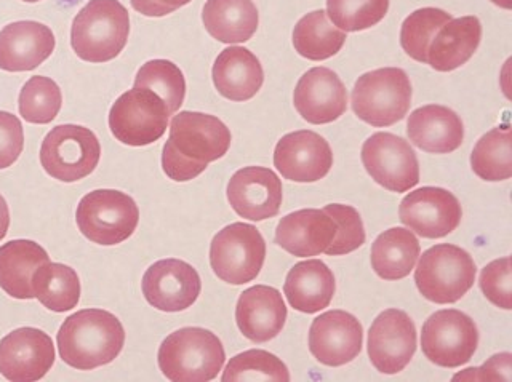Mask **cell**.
Wrapping results in <instances>:
<instances>
[{
	"instance_id": "1",
	"label": "cell",
	"mask_w": 512,
	"mask_h": 382,
	"mask_svg": "<svg viewBox=\"0 0 512 382\" xmlns=\"http://www.w3.org/2000/svg\"><path fill=\"white\" fill-rule=\"evenodd\" d=\"M232 136L218 117L183 111L173 117L162 151L165 175L176 183L196 180L208 164L228 154Z\"/></svg>"
},
{
	"instance_id": "2",
	"label": "cell",
	"mask_w": 512,
	"mask_h": 382,
	"mask_svg": "<svg viewBox=\"0 0 512 382\" xmlns=\"http://www.w3.org/2000/svg\"><path fill=\"white\" fill-rule=\"evenodd\" d=\"M61 360L80 371L114 362L124 349L125 330L116 315L103 309H84L64 320L58 336Z\"/></svg>"
},
{
	"instance_id": "3",
	"label": "cell",
	"mask_w": 512,
	"mask_h": 382,
	"mask_svg": "<svg viewBox=\"0 0 512 382\" xmlns=\"http://www.w3.org/2000/svg\"><path fill=\"white\" fill-rule=\"evenodd\" d=\"M130 16L119 0H90L72 21L71 47L80 60L106 63L124 50Z\"/></svg>"
},
{
	"instance_id": "4",
	"label": "cell",
	"mask_w": 512,
	"mask_h": 382,
	"mask_svg": "<svg viewBox=\"0 0 512 382\" xmlns=\"http://www.w3.org/2000/svg\"><path fill=\"white\" fill-rule=\"evenodd\" d=\"M159 368L173 382L213 381L226 360L220 338L205 328L175 331L160 346Z\"/></svg>"
},
{
	"instance_id": "5",
	"label": "cell",
	"mask_w": 512,
	"mask_h": 382,
	"mask_svg": "<svg viewBox=\"0 0 512 382\" xmlns=\"http://www.w3.org/2000/svg\"><path fill=\"white\" fill-rule=\"evenodd\" d=\"M352 111L372 127L404 120L412 104V84L400 68H383L360 76L352 88Z\"/></svg>"
},
{
	"instance_id": "6",
	"label": "cell",
	"mask_w": 512,
	"mask_h": 382,
	"mask_svg": "<svg viewBox=\"0 0 512 382\" xmlns=\"http://www.w3.org/2000/svg\"><path fill=\"white\" fill-rule=\"evenodd\" d=\"M476 274V263L468 251L442 243L424 251L416 267L415 282L428 301L453 304L471 290Z\"/></svg>"
},
{
	"instance_id": "7",
	"label": "cell",
	"mask_w": 512,
	"mask_h": 382,
	"mask_svg": "<svg viewBox=\"0 0 512 382\" xmlns=\"http://www.w3.org/2000/svg\"><path fill=\"white\" fill-rule=\"evenodd\" d=\"M76 221L90 242L111 247L132 237L140 223V210L130 195L116 189H98L80 200Z\"/></svg>"
},
{
	"instance_id": "8",
	"label": "cell",
	"mask_w": 512,
	"mask_h": 382,
	"mask_svg": "<svg viewBox=\"0 0 512 382\" xmlns=\"http://www.w3.org/2000/svg\"><path fill=\"white\" fill-rule=\"evenodd\" d=\"M101 144L95 133L80 125H58L45 136L40 164L48 175L63 183H76L95 172Z\"/></svg>"
},
{
	"instance_id": "9",
	"label": "cell",
	"mask_w": 512,
	"mask_h": 382,
	"mask_svg": "<svg viewBox=\"0 0 512 382\" xmlns=\"http://www.w3.org/2000/svg\"><path fill=\"white\" fill-rule=\"evenodd\" d=\"M266 259V242L252 224L234 223L221 229L210 245V264L218 279L231 285L253 282Z\"/></svg>"
},
{
	"instance_id": "10",
	"label": "cell",
	"mask_w": 512,
	"mask_h": 382,
	"mask_svg": "<svg viewBox=\"0 0 512 382\" xmlns=\"http://www.w3.org/2000/svg\"><path fill=\"white\" fill-rule=\"evenodd\" d=\"M170 116L159 95L148 88H133L112 104L109 128L120 143L141 148L164 136Z\"/></svg>"
},
{
	"instance_id": "11",
	"label": "cell",
	"mask_w": 512,
	"mask_h": 382,
	"mask_svg": "<svg viewBox=\"0 0 512 382\" xmlns=\"http://www.w3.org/2000/svg\"><path fill=\"white\" fill-rule=\"evenodd\" d=\"M479 331L476 323L456 309L432 314L423 325L421 349L426 359L439 367L458 368L476 354Z\"/></svg>"
},
{
	"instance_id": "12",
	"label": "cell",
	"mask_w": 512,
	"mask_h": 382,
	"mask_svg": "<svg viewBox=\"0 0 512 382\" xmlns=\"http://www.w3.org/2000/svg\"><path fill=\"white\" fill-rule=\"evenodd\" d=\"M362 164L375 183L391 192H407L420 183V164L412 146L392 133H375L362 146Z\"/></svg>"
},
{
	"instance_id": "13",
	"label": "cell",
	"mask_w": 512,
	"mask_h": 382,
	"mask_svg": "<svg viewBox=\"0 0 512 382\" xmlns=\"http://www.w3.org/2000/svg\"><path fill=\"white\" fill-rule=\"evenodd\" d=\"M400 221L424 239H442L460 226V202L442 188H421L405 195L399 207Z\"/></svg>"
},
{
	"instance_id": "14",
	"label": "cell",
	"mask_w": 512,
	"mask_h": 382,
	"mask_svg": "<svg viewBox=\"0 0 512 382\" xmlns=\"http://www.w3.org/2000/svg\"><path fill=\"white\" fill-rule=\"evenodd\" d=\"M416 352V328L413 320L399 309L381 312L368 331V357L384 375L404 371Z\"/></svg>"
},
{
	"instance_id": "15",
	"label": "cell",
	"mask_w": 512,
	"mask_h": 382,
	"mask_svg": "<svg viewBox=\"0 0 512 382\" xmlns=\"http://www.w3.org/2000/svg\"><path fill=\"white\" fill-rule=\"evenodd\" d=\"M55 363L52 338L37 328H18L0 341V373L8 381H40Z\"/></svg>"
},
{
	"instance_id": "16",
	"label": "cell",
	"mask_w": 512,
	"mask_h": 382,
	"mask_svg": "<svg viewBox=\"0 0 512 382\" xmlns=\"http://www.w3.org/2000/svg\"><path fill=\"white\" fill-rule=\"evenodd\" d=\"M143 295L162 312H181L196 303L202 290L199 272L181 259H162L144 274Z\"/></svg>"
},
{
	"instance_id": "17",
	"label": "cell",
	"mask_w": 512,
	"mask_h": 382,
	"mask_svg": "<svg viewBox=\"0 0 512 382\" xmlns=\"http://www.w3.org/2000/svg\"><path fill=\"white\" fill-rule=\"evenodd\" d=\"M274 167L285 180L316 183L332 170V148L325 138L311 130L288 133L277 143Z\"/></svg>"
},
{
	"instance_id": "18",
	"label": "cell",
	"mask_w": 512,
	"mask_h": 382,
	"mask_svg": "<svg viewBox=\"0 0 512 382\" xmlns=\"http://www.w3.org/2000/svg\"><path fill=\"white\" fill-rule=\"evenodd\" d=\"M364 328L349 312L328 311L312 322L309 351L327 367H343L362 351Z\"/></svg>"
},
{
	"instance_id": "19",
	"label": "cell",
	"mask_w": 512,
	"mask_h": 382,
	"mask_svg": "<svg viewBox=\"0 0 512 382\" xmlns=\"http://www.w3.org/2000/svg\"><path fill=\"white\" fill-rule=\"evenodd\" d=\"M284 199L276 173L264 167L242 168L228 184V200L240 218L264 221L279 215Z\"/></svg>"
},
{
	"instance_id": "20",
	"label": "cell",
	"mask_w": 512,
	"mask_h": 382,
	"mask_svg": "<svg viewBox=\"0 0 512 382\" xmlns=\"http://www.w3.org/2000/svg\"><path fill=\"white\" fill-rule=\"evenodd\" d=\"M293 103L309 124H332L348 109V92L332 69L312 68L298 80Z\"/></svg>"
},
{
	"instance_id": "21",
	"label": "cell",
	"mask_w": 512,
	"mask_h": 382,
	"mask_svg": "<svg viewBox=\"0 0 512 382\" xmlns=\"http://www.w3.org/2000/svg\"><path fill=\"white\" fill-rule=\"evenodd\" d=\"M55 34L37 21H16L0 31V69L26 72L39 68L55 52Z\"/></svg>"
},
{
	"instance_id": "22",
	"label": "cell",
	"mask_w": 512,
	"mask_h": 382,
	"mask_svg": "<svg viewBox=\"0 0 512 382\" xmlns=\"http://www.w3.org/2000/svg\"><path fill=\"white\" fill-rule=\"evenodd\" d=\"M285 320L287 307L276 288L256 285L245 290L237 301V327L253 343H268L279 336Z\"/></svg>"
},
{
	"instance_id": "23",
	"label": "cell",
	"mask_w": 512,
	"mask_h": 382,
	"mask_svg": "<svg viewBox=\"0 0 512 382\" xmlns=\"http://www.w3.org/2000/svg\"><path fill=\"white\" fill-rule=\"evenodd\" d=\"M335 219L324 210H298L280 219L276 229V243L290 255L309 258L325 253L335 239Z\"/></svg>"
},
{
	"instance_id": "24",
	"label": "cell",
	"mask_w": 512,
	"mask_h": 382,
	"mask_svg": "<svg viewBox=\"0 0 512 382\" xmlns=\"http://www.w3.org/2000/svg\"><path fill=\"white\" fill-rule=\"evenodd\" d=\"M407 135L416 148L429 154H450L460 148L464 127L452 109L428 104L410 114Z\"/></svg>"
},
{
	"instance_id": "25",
	"label": "cell",
	"mask_w": 512,
	"mask_h": 382,
	"mask_svg": "<svg viewBox=\"0 0 512 382\" xmlns=\"http://www.w3.org/2000/svg\"><path fill=\"white\" fill-rule=\"evenodd\" d=\"M213 84L226 100H252L264 82L263 66L248 48L229 47L213 64Z\"/></svg>"
},
{
	"instance_id": "26",
	"label": "cell",
	"mask_w": 512,
	"mask_h": 382,
	"mask_svg": "<svg viewBox=\"0 0 512 382\" xmlns=\"http://www.w3.org/2000/svg\"><path fill=\"white\" fill-rule=\"evenodd\" d=\"M480 40L482 24L477 16L452 18L432 37L426 64L439 72L455 71L471 60Z\"/></svg>"
},
{
	"instance_id": "27",
	"label": "cell",
	"mask_w": 512,
	"mask_h": 382,
	"mask_svg": "<svg viewBox=\"0 0 512 382\" xmlns=\"http://www.w3.org/2000/svg\"><path fill=\"white\" fill-rule=\"evenodd\" d=\"M335 290V275L320 259L295 264L284 285L288 304L304 314H316L330 306Z\"/></svg>"
},
{
	"instance_id": "28",
	"label": "cell",
	"mask_w": 512,
	"mask_h": 382,
	"mask_svg": "<svg viewBox=\"0 0 512 382\" xmlns=\"http://www.w3.org/2000/svg\"><path fill=\"white\" fill-rule=\"evenodd\" d=\"M45 263L47 251L32 240H12L0 247V288L15 299H32V277Z\"/></svg>"
},
{
	"instance_id": "29",
	"label": "cell",
	"mask_w": 512,
	"mask_h": 382,
	"mask_svg": "<svg viewBox=\"0 0 512 382\" xmlns=\"http://www.w3.org/2000/svg\"><path fill=\"white\" fill-rule=\"evenodd\" d=\"M202 21L213 39L223 44H242L252 39L260 15L252 0H207Z\"/></svg>"
},
{
	"instance_id": "30",
	"label": "cell",
	"mask_w": 512,
	"mask_h": 382,
	"mask_svg": "<svg viewBox=\"0 0 512 382\" xmlns=\"http://www.w3.org/2000/svg\"><path fill=\"white\" fill-rule=\"evenodd\" d=\"M420 242L410 229L392 227L372 245V267L383 280L405 279L420 258Z\"/></svg>"
},
{
	"instance_id": "31",
	"label": "cell",
	"mask_w": 512,
	"mask_h": 382,
	"mask_svg": "<svg viewBox=\"0 0 512 382\" xmlns=\"http://www.w3.org/2000/svg\"><path fill=\"white\" fill-rule=\"evenodd\" d=\"M34 298L48 311L68 312L79 304L80 280L72 267L60 263H45L32 277Z\"/></svg>"
},
{
	"instance_id": "32",
	"label": "cell",
	"mask_w": 512,
	"mask_h": 382,
	"mask_svg": "<svg viewBox=\"0 0 512 382\" xmlns=\"http://www.w3.org/2000/svg\"><path fill=\"white\" fill-rule=\"evenodd\" d=\"M346 42V32L336 29L325 10L304 15L293 29L296 52L311 61H324L340 52Z\"/></svg>"
},
{
	"instance_id": "33",
	"label": "cell",
	"mask_w": 512,
	"mask_h": 382,
	"mask_svg": "<svg viewBox=\"0 0 512 382\" xmlns=\"http://www.w3.org/2000/svg\"><path fill=\"white\" fill-rule=\"evenodd\" d=\"M472 172L484 181H504L512 176L511 128L496 127L485 133L471 154Z\"/></svg>"
},
{
	"instance_id": "34",
	"label": "cell",
	"mask_w": 512,
	"mask_h": 382,
	"mask_svg": "<svg viewBox=\"0 0 512 382\" xmlns=\"http://www.w3.org/2000/svg\"><path fill=\"white\" fill-rule=\"evenodd\" d=\"M133 88H148L167 104L170 114L183 106L186 96V80L175 63L168 60H152L141 66Z\"/></svg>"
},
{
	"instance_id": "35",
	"label": "cell",
	"mask_w": 512,
	"mask_h": 382,
	"mask_svg": "<svg viewBox=\"0 0 512 382\" xmlns=\"http://www.w3.org/2000/svg\"><path fill=\"white\" fill-rule=\"evenodd\" d=\"M63 95L55 80L34 76L21 88L20 114L26 122L47 125L60 114Z\"/></svg>"
},
{
	"instance_id": "36",
	"label": "cell",
	"mask_w": 512,
	"mask_h": 382,
	"mask_svg": "<svg viewBox=\"0 0 512 382\" xmlns=\"http://www.w3.org/2000/svg\"><path fill=\"white\" fill-rule=\"evenodd\" d=\"M452 18L450 13L432 7L420 8L410 13L400 29V45L404 52L418 63H426L432 37Z\"/></svg>"
},
{
	"instance_id": "37",
	"label": "cell",
	"mask_w": 512,
	"mask_h": 382,
	"mask_svg": "<svg viewBox=\"0 0 512 382\" xmlns=\"http://www.w3.org/2000/svg\"><path fill=\"white\" fill-rule=\"evenodd\" d=\"M223 382L290 381V371L279 357L271 352L252 349L236 355L221 376Z\"/></svg>"
},
{
	"instance_id": "38",
	"label": "cell",
	"mask_w": 512,
	"mask_h": 382,
	"mask_svg": "<svg viewBox=\"0 0 512 382\" xmlns=\"http://www.w3.org/2000/svg\"><path fill=\"white\" fill-rule=\"evenodd\" d=\"M389 10V0H327V15L346 32H359L380 23Z\"/></svg>"
},
{
	"instance_id": "39",
	"label": "cell",
	"mask_w": 512,
	"mask_h": 382,
	"mask_svg": "<svg viewBox=\"0 0 512 382\" xmlns=\"http://www.w3.org/2000/svg\"><path fill=\"white\" fill-rule=\"evenodd\" d=\"M325 213L335 219L336 231L335 239L330 243V247L325 250L328 256L348 255L365 243V227L360 218L359 211L349 205L341 203H332L324 208Z\"/></svg>"
},
{
	"instance_id": "40",
	"label": "cell",
	"mask_w": 512,
	"mask_h": 382,
	"mask_svg": "<svg viewBox=\"0 0 512 382\" xmlns=\"http://www.w3.org/2000/svg\"><path fill=\"white\" fill-rule=\"evenodd\" d=\"M480 290L484 291L485 298L496 307L504 311L512 309V269L511 259H496L487 264L480 274Z\"/></svg>"
},
{
	"instance_id": "41",
	"label": "cell",
	"mask_w": 512,
	"mask_h": 382,
	"mask_svg": "<svg viewBox=\"0 0 512 382\" xmlns=\"http://www.w3.org/2000/svg\"><path fill=\"white\" fill-rule=\"evenodd\" d=\"M24 149L21 120L10 112L0 111V170L12 167Z\"/></svg>"
},
{
	"instance_id": "42",
	"label": "cell",
	"mask_w": 512,
	"mask_h": 382,
	"mask_svg": "<svg viewBox=\"0 0 512 382\" xmlns=\"http://www.w3.org/2000/svg\"><path fill=\"white\" fill-rule=\"evenodd\" d=\"M511 359L509 352L493 355L484 367L469 368L456 375L453 381H511Z\"/></svg>"
},
{
	"instance_id": "43",
	"label": "cell",
	"mask_w": 512,
	"mask_h": 382,
	"mask_svg": "<svg viewBox=\"0 0 512 382\" xmlns=\"http://www.w3.org/2000/svg\"><path fill=\"white\" fill-rule=\"evenodd\" d=\"M136 12L151 18H160L176 12L178 8L188 5L192 0H130Z\"/></svg>"
},
{
	"instance_id": "44",
	"label": "cell",
	"mask_w": 512,
	"mask_h": 382,
	"mask_svg": "<svg viewBox=\"0 0 512 382\" xmlns=\"http://www.w3.org/2000/svg\"><path fill=\"white\" fill-rule=\"evenodd\" d=\"M8 227H10V210L4 197L0 195V242L5 239Z\"/></svg>"
},
{
	"instance_id": "45",
	"label": "cell",
	"mask_w": 512,
	"mask_h": 382,
	"mask_svg": "<svg viewBox=\"0 0 512 382\" xmlns=\"http://www.w3.org/2000/svg\"><path fill=\"white\" fill-rule=\"evenodd\" d=\"M493 4L498 5L501 8H511V0H492Z\"/></svg>"
},
{
	"instance_id": "46",
	"label": "cell",
	"mask_w": 512,
	"mask_h": 382,
	"mask_svg": "<svg viewBox=\"0 0 512 382\" xmlns=\"http://www.w3.org/2000/svg\"><path fill=\"white\" fill-rule=\"evenodd\" d=\"M23 2H28V4H34V2H40V0H23Z\"/></svg>"
}]
</instances>
